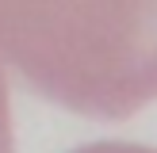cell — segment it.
Listing matches in <instances>:
<instances>
[{
  "instance_id": "1",
  "label": "cell",
  "mask_w": 157,
  "mask_h": 153,
  "mask_svg": "<svg viewBox=\"0 0 157 153\" xmlns=\"http://www.w3.org/2000/svg\"><path fill=\"white\" fill-rule=\"evenodd\" d=\"M0 65L65 111L130 119L157 99V0H0Z\"/></svg>"
},
{
  "instance_id": "2",
  "label": "cell",
  "mask_w": 157,
  "mask_h": 153,
  "mask_svg": "<svg viewBox=\"0 0 157 153\" xmlns=\"http://www.w3.org/2000/svg\"><path fill=\"white\" fill-rule=\"evenodd\" d=\"M0 153H12V111H8V84L0 69Z\"/></svg>"
},
{
  "instance_id": "3",
  "label": "cell",
  "mask_w": 157,
  "mask_h": 153,
  "mask_svg": "<svg viewBox=\"0 0 157 153\" xmlns=\"http://www.w3.org/2000/svg\"><path fill=\"white\" fill-rule=\"evenodd\" d=\"M73 153H157L150 145H134V142H92V145H81Z\"/></svg>"
}]
</instances>
